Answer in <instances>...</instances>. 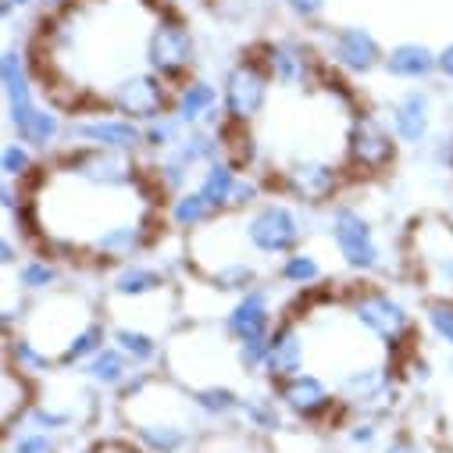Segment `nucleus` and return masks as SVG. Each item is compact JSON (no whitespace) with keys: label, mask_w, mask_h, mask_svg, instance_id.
Here are the masks:
<instances>
[{"label":"nucleus","mask_w":453,"mask_h":453,"mask_svg":"<svg viewBox=\"0 0 453 453\" xmlns=\"http://www.w3.org/2000/svg\"><path fill=\"white\" fill-rule=\"evenodd\" d=\"M143 54H147L150 72H157L165 82H179L189 75V68L196 61V43H193L189 26L175 12H161L147 33Z\"/></svg>","instance_id":"1"},{"label":"nucleus","mask_w":453,"mask_h":453,"mask_svg":"<svg viewBox=\"0 0 453 453\" xmlns=\"http://www.w3.org/2000/svg\"><path fill=\"white\" fill-rule=\"evenodd\" d=\"M268 86H272V72L265 68V61H254V58L236 61L229 72H225V82H221L225 119L236 122V126L254 122L268 100Z\"/></svg>","instance_id":"2"},{"label":"nucleus","mask_w":453,"mask_h":453,"mask_svg":"<svg viewBox=\"0 0 453 453\" xmlns=\"http://www.w3.org/2000/svg\"><path fill=\"white\" fill-rule=\"evenodd\" d=\"M111 104H115L119 115L147 126L161 115H168V107H172V89L168 82L157 75V72H129L122 75L115 86H111Z\"/></svg>","instance_id":"3"},{"label":"nucleus","mask_w":453,"mask_h":453,"mask_svg":"<svg viewBox=\"0 0 453 453\" xmlns=\"http://www.w3.org/2000/svg\"><path fill=\"white\" fill-rule=\"evenodd\" d=\"M300 233V218L286 203H265L243 225V236L257 254H293Z\"/></svg>","instance_id":"4"},{"label":"nucleus","mask_w":453,"mask_h":453,"mask_svg":"<svg viewBox=\"0 0 453 453\" xmlns=\"http://www.w3.org/2000/svg\"><path fill=\"white\" fill-rule=\"evenodd\" d=\"M350 314L354 321L372 332L375 339H382L386 347H400L403 335L411 332V314L400 300H393L389 293H379V289H368V293H357L354 303H350Z\"/></svg>","instance_id":"5"},{"label":"nucleus","mask_w":453,"mask_h":453,"mask_svg":"<svg viewBox=\"0 0 453 453\" xmlns=\"http://www.w3.org/2000/svg\"><path fill=\"white\" fill-rule=\"evenodd\" d=\"M332 240H335L339 257L347 261V268H354V272L379 268L382 254H379L375 233H372V225L365 221V214H357L354 207H339L332 214Z\"/></svg>","instance_id":"6"},{"label":"nucleus","mask_w":453,"mask_h":453,"mask_svg":"<svg viewBox=\"0 0 453 453\" xmlns=\"http://www.w3.org/2000/svg\"><path fill=\"white\" fill-rule=\"evenodd\" d=\"M347 157L361 172H382L396 157V143L386 133V126L365 111V115H354L347 129Z\"/></svg>","instance_id":"7"},{"label":"nucleus","mask_w":453,"mask_h":453,"mask_svg":"<svg viewBox=\"0 0 453 453\" xmlns=\"http://www.w3.org/2000/svg\"><path fill=\"white\" fill-rule=\"evenodd\" d=\"M65 172L75 175L79 182L107 186V189H126V186H133V179H136V168H133L129 154L96 150V147H86V150L72 154V157L65 161Z\"/></svg>","instance_id":"8"},{"label":"nucleus","mask_w":453,"mask_h":453,"mask_svg":"<svg viewBox=\"0 0 453 453\" xmlns=\"http://www.w3.org/2000/svg\"><path fill=\"white\" fill-rule=\"evenodd\" d=\"M328 58L335 61V68H343L347 75H368L379 65H386V50L382 43L365 29V26H347L335 29L328 40Z\"/></svg>","instance_id":"9"},{"label":"nucleus","mask_w":453,"mask_h":453,"mask_svg":"<svg viewBox=\"0 0 453 453\" xmlns=\"http://www.w3.org/2000/svg\"><path fill=\"white\" fill-rule=\"evenodd\" d=\"M72 136L82 140L86 147L119 150V154H133L136 147H143V126L126 119V115H96V119L75 122Z\"/></svg>","instance_id":"10"},{"label":"nucleus","mask_w":453,"mask_h":453,"mask_svg":"<svg viewBox=\"0 0 453 453\" xmlns=\"http://www.w3.org/2000/svg\"><path fill=\"white\" fill-rule=\"evenodd\" d=\"M4 115H8V126L15 129V136L22 143H29L33 150L50 147L61 136V115L50 111V107H43L40 100H26V104H15V107H4Z\"/></svg>","instance_id":"11"},{"label":"nucleus","mask_w":453,"mask_h":453,"mask_svg":"<svg viewBox=\"0 0 453 453\" xmlns=\"http://www.w3.org/2000/svg\"><path fill=\"white\" fill-rule=\"evenodd\" d=\"M279 403L289 414H296L303 421H314V418H321L332 407V393H328V386L314 372H300V375L279 382Z\"/></svg>","instance_id":"12"},{"label":"nucleus","mask_w":453,"mask_h":453,"mask_svg":"<svg viewBox=\"0 0 453 453\" xmlns=\"http://www.w3.org/2000/svg\"><path fill=\"white\" fill-rule=\"evenodd\" d=\"M339 393L347 396L350 407L357 411H379L393 400V382H389V372L386 368H354L339 379Z\"/></svg>","instance_id":"13"},{"label":"nucleus","mask_w":453,"mask_h":453,"mask_svg":"<svg viewBox=\"0 0 453 453\" xmlns=\"http://www.w3.org/2000/svg\"><path fill=\"white\" fill-rule=\"evenodd\" d=\"M265 68L272 72V79L279 86H307L311 82V72H314V61L307 54L303 43L296 40H275L265 47Z\"/></svg>","instance_id":"14"},{"label":"nucleus","mask_w":453,"mask_h":453,"mask_svg":"<svg viewBox=\"0 0 453 453\" xmlns=\"http://www.w3.org/2000/svg\"><path fill=\"white\" fill-rule=\"evenodd\" d=\"M225 332H229L236 343L272 332V303H268V293L257 289V286L247 289V293L236 300V307L225 314Z\"/></svg>","instance_id":"15"},{"label":"nucleus","mask_w":453,"mask_h":453,"mask_svg":"<svg viewBox=\"0 0 453 453\" xmlns=\"http://www.w3.org/2000/svg\"><path fill=\"white\" fill-rule=\"evenodd\" d=\"M389 115L400 143H425L432 129V96L425 89H411L393 104Z\"/></svg>","instance_id":"16"},{"label":"nucleus","mask_w":453,"mask_h":453,"mask_svg":"<svg viewBox=\"0 0 453 453\" xmlns=\"http://www.w3.org/2000/svg\"><path fill=\"white\" fill-rule=\"evenodd\" d=\"M265 372L275 382H286V379L303 372V335H300V328L293 321H286V325H279L272 332V350H268Z\"/></svg>","instance_id":"17"},{"label":"nucleus","mask_w":453,"mask_h":453,"mask_svg":"<svg viewBox=\"0 0 453 453\" xmlns=\"http://www.w3.org/2000/svg\"><path fill=\"white\" fill-rule=\"evenodd\" d=\"M218 111V89L207 82V79H186L175 96H172V115L193 129V126H203L211 115Z\"/></svg>","instance_id":"18"},{"label":"nucleus","mask_w":453,"mask_h":453,"mask_svg":"<svg viewBox=\"0 0 453 453\" xmlns=\"http://www.w3.org/2000/svg\"><path fill=\"white\" fill-rule=\"evenodd\" d=\"M286 182H289V189H293L300 200H325V196H332V189L339 186V172H335V165H328V161H311V157H303V161H293V165H289Z\"/></svg>","instance_id":"19"},{"label":"nucleus","mask_w":453,"mask_h":453,"mask_svg":"<svg viewBox=\"0 0 453 453\" xmlns=\"http://www.w3.org/2000/svg\"><path fill=\"white\" fill-rule=\"evenodd\" d=\"M393 79H407V82H421L428 75L439 72V50L425 47V43H396L393 50H386V65H382Z\"/></svg>","instance_id":"20"},{"label":"nucleus","mask_w":453,"mask_h":453,"mask_svg":"<svg viewBox=\"0 0 453 453\" xmlns=\"http://www.w3.org/2000/svg\"><path fill=\"white\" fill-rule=\"evenodd\" d=\"M0 82H4V107L36 100V93H33V79H29V65H26V54H22L19 47H8L4 58H0Z\"/></svg>","instance_id":"21"},{"label":"nucleus","mask_w":453,"mask_h":453,"mask_svg":"<svg viewBox=\"0 0 453 453\" xmlns=\"http://www.w3.org/2000/svg\"><path fill=\"white\" fill-rule=\"evenodd\" d=\"M236 182H240V168L233 161H214L203 168V179H200V193L203 200L214 207V211H225L233 207V193H236Z\"/></svg>","instance_id":"22"},{"label":"nucleus","mask_w":453,"mask_h":453,"mask_svg":"<svg viewBox=\"0 0 453 453\" xmlns=\"http://www.w3.org/2000/svg\"><path fill=\"white\" fill-rule=\"evenodd\" d=\"M182 165H189V168H196V165H214L218 161V154H221V133H214V129H207V126H193V129H186L182 133V140H179V147L172 150Z\"/></svg>","instance_id":"23"},{"label":"nucleus","mask_w":453,"mask_h":453,"mask_svg":"<svg viewBox=\"0 0 453 453\" xmlns=\"http://www.w3.org/2000/svg\"><path fill=\"white\" fill-rule=\"evenodd\" d=\"M86 375L96 382V386H107V389H119L133 379V361L119 350V347H104L96 357H89L86 365Z\"/></svg>","instance_id":"24"},{"label":"nucleus","mask_w":453,"mask_h":453,"mask_svg":"<svg viewBox=\"0 0 453 453\" xmlns=\"http://www.w3.org/2000/svg\"><path fill=\"white\" fill-rule=\"evenodd\" d=\"M165 286V275L150 265H140V261H129L115 279H111V289H115L119 296H150Z\"/></svg>","instance_id":"25"},{"label":"nucleus","mask_w":453,"mask_h":453,"mask_svg":"<svg viewBox=\"0 0 453 453\" xmlns=\"http://www.w3.org/2000/svg\"><path fill=\"white\" fill-rule=\"evenodd\" d=\"M104 347H107V332H104V325L86 321L75 335H68V343H65V350H61V365H68V368L86 365V361L96 357Z\"/></svg>","instance_id":"26"},{"label":"nucleus","mask_w":453,"mask_h":453,"mask_svg":"<svg viewBox=\"0 0 453 453\" xmlns=\"http://www.w3.org/2000/svg\"><path fill=\"white\" fill-rule=\"evenodd\" d=\"M136 435L150 453H179L186 446V428L175 421H143L136 425Z\"/></svg>","instance_id":"27"},{"label":"nucleus","mask_w":453,"mask_h":453,"mask_svg":"<svg viewBox=\"0 0 453 453\" xmlns=\"http://www.w3.org/2000/svg\"><path fill=\"white\" fill-rule=\"evenodd\" d=\"M172 221L179 225V229H200L203 221H211L218 211L203 200V193L196 189V193H179L175 200H172Z\"/></svg>","instance_id":"28"},{"label":"nucleus","mask_w":453,"mask_h":453,"mask_svg":"<svg viewBox=\"0 0 453 453\" xmlns=\"http://www.w3.org/2000/svg\"><path fill=\"white\" fill-rule=\"evenodd\" d=\"M8 357H12V368L19 375H43V372H50V354H43L40 343H33V339H26V335L12 339Z\"/></svg>","instance_id":"29"},{"label":"nucleus","mask_w":453,"mask_h":453,"mask_svg":"<svg viewBox=\"0 0 453 453\" xmlns=\"http://www.w3.org/2000/svg\"><path fill=\"white\" fill-rule=\"evenodd\" d=\"M115 347L133 361V365H150L157 357V339L143 328H115Z\"/></svg>","instance_id":"30"},{"label":"nucleus","mask_w":453,"mask_h":453,"mask_svg":"<svg viewBox=\"0 0 453 453\" xmlns=\"http://www.w3.org/2000/svg\"><path fill=\"white\" fill-rule=\"evenodd\" d=\"M189 400H193L196 411H203V414H211V418L233 414V411H240V403H243V396H236L229 386H200V389H193Z\"/></svg>","instance_id":"31"},{"label":"nucleus","mask_w":453,"mask_h":453,"mask_svg":"<svg viewBox=\"0 0 453 453\" xmlns=\"http://www.w3.org/2000/svg\"><path fill=\"white\" fill-rule=\"evenodd\" d=\"M182 133H186V126L172 115H161V119H154V122H147L143 126V147H150V150H175L179 147V140H182Z\"/></svg>","instance_id":"32"},{"label":"nucleus","mask_w":453,"mask_h":453,"mask_svg":"<svg viewBox=\"0 0 453 453\" xmlns=\"http://www.w3.org/2000/svg\"><path fill=\"white\" fill-rule=\"evenodd\" d=\"M19 286L26 293H43L50 286H58V268L50 261H40V257H29L19 265Z\"/></svg>","instance_id":"33"},{"label":"nucleus","mask_w":453,"mask_h":453,"mask_svg":"<svg viewBox=\"0 0 453 453\" xmlns=\"http://www.w3.org/2000/svg\"><path fill=\"white\" fill-rule=\"evenodd\" d=\"M240 411H243V418H247L254 428H265V432L282 428V414H279V403H275L272 396H247V400L240 403Z\"/></svg>","instance_id":"34"},{"label":"nucleus","mask_w":453,"mask_h":453,"mask_svg":"<svg viewBox=\"0 0 453 453\" xmlns=\"http://www.w3.org/2000/svg\"><path fill=\"white\" fill-rule=\"evenodd\" d=\"M279 275H282L286 282H293V286H311V282L321 279V265H318V257H311V254H303V250H293V254L282 261Z\"/></svg>","instance_id":"35"},{"label":"nucleus","mask_w":453,"mask_h":453,"mask_svg":"<svg viewBox=\"0 0 453 453\" xmlns=\"http://www.w3.org/2000/svg\"><path fill=\"white\" fill-rule=\"evenodd\" d=\"M0 172H4V179H26L33 172V147L22 143V140H12L4 143V150H0Z\"/></svg>","instance_id":"36"},{"label":"nucleus","mask_w":453,"mask_h":453,"mask_svg":"<svg viewBox=\"0 0 453 453\" xmlns=\"http://www.w3.org/2000/svg\"><path fill=\"white\" fill-rule=\"evenodd\" d=\"M254 279H257V272L250 268V265H243V261H229V265H221L218 272H214V282L221 286V289H254Z\"/></svg>","instance_id":"37"},{"label":"nucleus","mask_w":453,"mask_h":453,"mask_svg":"<svg viewBox=\"0 0 453 453\" xmlns=\"http://www.w3.org/2000/svg\"><path fill=\"white\" fill-rule=\"evenodd\" d=\"M425 318H428V328L442 339V343L453 347V300H432L425 307Z\"/></svg>","instance_id":"38"},{"label":"nucleus","mask_w":453,"mask_h":453,"mask_svg":"<svg viewBox=\"0 0 453 453\" xmlns=\"http://www.w3.org/2000/svg\"><path fill=\"white\" fill-rule=\"evenodd\" d=\"M275 332V328H272ZM272 332H265V335H254V339H243L240 343V365L247 368V372H257V368H265L268 365V350H272Z\"/></svg>","instance_id":"39"},{"label":"nucleus","mask_w":453,"mask_h":453,"mask_svg":"<svg viewBox=\"0 0 453 453\" xmlns=\"http://www.w3.org/2000/svg\"><path fill=\"white\" fill-rule=\"evenodd\" d=\"M157 172H161L157 179H161V186H165V189L182 193V186H186V179H189V165H182V161L168 150V154H165V161L157 165Z\"/></svg>","instance_id":"40"},{"label":"nucleus","mask_w":453,"mask_h":453,"mask_svg":"<svg viewBox=\"0 0 453 453\" xmlns=\"http://www.w3.org/2000/svg\"><path fill=\"white\" fill-rule=\"evenodd\" d=\"M29 425L40 428V432H61L72 425V414L68 411H54V407H33L29 411Z\"/></svg>","instance_id":"41"},{"label":"nucleus","mask_w":453,"mask_h":453,"mask_svg":"<svg viewBox=\"0 0 453 453\" xmlns=\"http://www.w3.org/2000/svg\"><path fill=\"white\" fill-rule=\"evenodd\" d=\"M12 453H54V442H50V435H47V432L33 428V432H22V435H15V442H12Z\"/></svg>","instance_id":"42"},{"label":"nucleus","mask_w":453,"mask_h":453,"mask_svg":"<svg viewBox=\"0 0 453 453\" xmlns=\"http://www.w3.org/2000/svg\"><path fill=\"white\" fill-rule=\"evenodd\" d=\"M282 4H286V12L296 15L300 22H318V19L325 15V8H328V0H282Z\"/></svg>","instance_id":"43"},{"label":"nucleus","mask_w":453,"mask_h":453,"mask_svg":"<svg viewBox=\"0 0 453 453\" xmlns=\"http://www.w3.org/2000/svg\"><path fill=\"white\" fill-rule=\"evenodd\" d=\"M347 439H350L354 446H372V442L379 439V421H375V414H368V418L354 421V425H350V432H347Z\"/></svg>","instance_id":"44"},{"label":"nucleus","mask_w":453,"mask_h":453,"mask_svg":"<svg viewBox=\"0 0 453 453\" xmlns=\"http://www.w3.org/2000/svg\"><path fill=\"white\" fill-rule=\"evenodd\" d=\"M261 196V186L254 182V179H240L236 182V193H233V207H247V203H254Z\"/></svg>","instance_id":"45"},{"label":"nucleus","mask_w":453,"mask_h":453,"mask_svg":"<svg viewBox=\"0 0 453 453\" xmlns=\"http://www.w3.org/2000/svg\"><path fill=\"white\" fill-rule=\"evenodd\" d=\"M386 453H425L411 435H396L389 446H386Z\"/></svg>","instance_id":"46"},{"label":"nucleus","mask_w":453,"mask_h":453,"mask_svg":"<svg viewBox=\"0 0 453 453\" xmlns=\"http://www.w3.org/2000/svg\"><path fill=\"white\" fill-rule=\"evenodd\" d=\"M439 75L453 82V43H446V47L439 50Z\"/></svg>","instance_id":"47"},{"label":"nucleus","mask_w":453,"mask_h":453,"mask_svg":"<svg viewBox=\"0 0 453 453\" xmlns=\"http://www.w3.org/2000/svg\"><path fill=\"white\" fill-rule=\"evenodd\" d=\"M19 203H22V200H19L15 179H4V211H8V214H15V211H19Z\"/></svg>","instance_id":"48"},{"label":"nucleus","mask_w":453,"mask_h":453,"mask_svg":"<svg viewBox=\"0 0 453 453\" xmlns=\"http://www.w3.org/2000/svg\"><path fill=\"white\" fill-rule=\"evenodd\" d=\"M0 261H4L8 268L19 265V250H15V240L12 236H4V243H0Z\"/></svg>","instance_id":"49"},{"label":"nucleus","mask_w":453,"mask_h":453,"mask_svg":"<svg viewBox=\"0 0 453 453\" xmlns=\"http://www.w3.org/2000/svg\"><path fill=\"white\" fill-rule=\"evenodd\" d=\"M33 4V0H0V15H4V19H12L15 12H26Z\"/></svg>","instance_id":"50"},{"label":"nucleus","mask_w":453,"mask_h":453,"mask_svg":"<svg viewBox=\"0 0 453 453\" xmlns=\"http://www.w3.org/2000/svg\"><path fill=\"white\" fill-rule=\"evenodd\" d=\"M43 4H47V8H61V4H65V0H43Z\"/></svg>","instance_id":"51"},{"label":"nucleus","mask_w":453,"mask_h":453,"mask_svg":"<svg viewBox=\"0 0 453 453\" xmlns=\"http://www.w3.org/2000/svg\"><path fill=\"white\" fill-rule=\"evenodd\" d=\"M193 4H207V0H193Z\"/></svg>","instance_id":"52"},{"label":"nucleus","mask_w":453,"mask_h":453,"mask_svg":"<svg viewBox=\"0 0 453 453\" xmlns=\"http://www.w3.org/2000/svg\"><path fill=\"white\" fill-rule=\"evenodd\" d=\"M449 435H453V421H449Z\"/></svg>","instance_id":"53"}]
</instances>
